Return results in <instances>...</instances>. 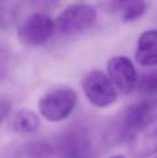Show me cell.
Instances as JSON below:
<instances>
[{"instance_id":"cell-1","label":"cell","mask_w":157,"mask_h":158,"mask_svg":"<svg viewBox=\"0 0 157 158\" xmlns=\"http://www.w3.org/2000/svg\"><path fill=\"white\" fill-rule=\"evenodd\" d=\"M156 98H144L126 106L108 125L105 140L111 145L121 144L132 138L154 118Z\"/></svg>"},{"instance_id":"cell-2","label":"cell","mask_w":157,"mask_h":158,"mask_svg":"<svg viewBox=\"0 0 157 158\" xmlns=\"http://www.w3.org/2000/svg\"><path fill=\"white\" fill-rule=\"evenodd\" d=\"M54 152L57 158H95L96 150L88 130L74 126L56 140Z\"/></svg>"},{"instance_id":"cell-3","label":"cell","mask_w":157,"mask_h":158,"mask_svg":"<svg viewBox=\"0 0 157 158\" xmlns=\"http://www.w3.org/2000/svg\"><path fill=\"white\" fill-rule=\"evenodd\" d=\"M78 96L71 88H58L46 93L39 100L41 115L48 121L59 122L68 118L74 111Z\"/></svg>"},{"instance_id":"cell-4","label":"cell","mask_w":157,"mask_h":158,"mask_svg":"<svg viewBox=\"0 0 157 158\" xmlns=\"http://www.w3.org/2000/svg\"><path fill=\"white\" fill-rule=\"evenodd\" d=\"M82 88L88 101L96 107H107L118 99V90L108 75L101 70L89 72L82 81Z\"/></svg>"},{"instance_id":"cell-5","label":"cell","mask_w":157,"mask_h":158,"mask_svg":"<svg viewBox=\"0 0 157 158\" xmlns=\"http://www.w3.org/2000/svg\"><path fill=\"white\" fill-rule=\"evenodd\" d=\"M95 9L87 4L67 6L56 20V29L63 34H76L91 28L96 20Z\"/></svg>"},{"instance_id":"cell-6","label":"cell","mask_w":157,"mask_h":158,"mask_svg":"<svg viewBox=\"0 0 157 158\" xmlns=\"http://www.w3.org/2000/svg\"><path fill=\"white\" fill-rule=\"evenodd\" d=\"M56 21L43 13L30 15L19 27V40L27 46H39L45 44L54 34Z\"/></svg>"},{"instance_id":"cell-7","label":"cell","mask_w":157,"mask_h":158,"mask_svg":"<svg viewBox=\"0 0 157 158\" xmlns=\"http://www.w3.org/2000/svg\"><path fill=\"white\" fill-rule=\"evenodd\" d=\"M108 77L116 89L123 94H131L138 84L139 75L132 61L123 56L110 58L106 65Z\"/></svg>"},{"instance_id":"cell-8","label":"cell","mask_w":157,"mask_h":158,"mask_svg":"<svg viewBox=\"0 0 157 158\" xmlns=\"http://www.w3.org/2000/svg\"><path fill=\"white\" fill-rule=\"evenodd\" d=\"M130 152L136 158H147L157 153V117H155L130 141Z\"/></svg>"},{"instance_id":"cell-9","label":"cell","mask_w":157,"mask_h":158,"mask_svg":"<svg viewBox=\"0 0 157 158\" xmlns=\"http://www.w3.org/2000/svg\"><path fill=\"white\" fill-rule=\"evenodd\" d=\"M135 59L142 66H157V30H148L140 35L135 49Z\"/></svg>"},{"instance_id":"cell-10","label":"cell","mask_w":157,"mask_h":158,"mask_svg":"<svg viewBox=\"0 0 157 158\" xmlns=\"http://www.w3.org/2000/svg\"><path fill=\"white\" fill-rule=\"evenodd\" d=\"M40 118L32 111L21 109L13 114L9 121L10 129L21 134L31 133L36 131L40 127Z\"/></svg>"},{"instance_id":"cell-11","label":"cell","mask_w":157,"mask_h":158,"mask_svg":"<svg viewBox=\"0 0 157 158\" xmlns=\"http://www.w3.org/2000/svg\"><path fill=\"white\" fill-rule=\"evenodd\" d=\"M112 8L121 13L125 22H131L140 19L147 10L144 1H116L112 3Z\"/></svg>"},{"instance_id":"cell-12","label":"cell","mask_w":157,"mask_h":158,"mask_svg":"<svg viewBox=\"0 0 157 158\" xmlns=\"http://www.w3.org/2000/svg\"><path fill=\"white\" fill-rule=\"evenodd\" d=\"M137 87L143 94L154 96L157 94V69L143 73L139 77Z\"/></svg>"},{"instance_id":"cell-13","label":"cell","mask_w":157,"mask_h":158,"mask_svg":"<svg viewBox=\"0 0 157 158\" xmlns=\"http://www.w3.org/2000/svg\"><path fill=\"white\" fill-rule=\"evenodd\" d=\"M54 153V148L47 143L35 142L26 147V154L31 158H48Z\"/></svg>"},{"instance_id":"cell-14","label":"cell","mask_w":157,"mask_h":158,"mask_svg":"<svg viewBox=\"0 0 157 158\" xmlns=\"http://www.w3.org/2000/svg\"><path fill=\"white\" fill-rule=\"evenodd\" d=\"M12 108L11 102L5 97H0V125L8 117Z\"/></svg>"},{"instance_id":"cell-15","label":"cell","mask_w":157,"mask_h":158,"mask_svg":"<svg viewBox=\"0 0 157 158\" xmlns=\"http://www.w3.org/2000/svg\"><path fill=\"white\" fill-rule=\"evenodd\" d=\"M110 158H127L125 157V156H112V157Z\"/></svg>"},{"instance_id":"cell-16","label":"cell","mask_w":157,"mask_h":158,"mask_svg":"<svg viewBox=\"0 0 157 158\" xmlns=\"http://www.w3.org/2000/svg\"><path fill=\"white\" fill-rule=\"evenodd\" d=\"M155 158H157V156H156V157H155Z\"/></svg>"}]
</instances>
